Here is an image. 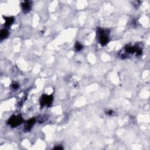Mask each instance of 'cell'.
Wrapping results in <instances>:
<instances>
[{
  "instance_id": "1",
  "label": "cell",
  "mask_w": 150,
  "mask_h": 150,
  "mask_svg": "<svg viewBox=\"0 0 150 150\" xmlns=\"http://www.w3.org/2000/svg\"><path fill=\"white\" fill-rule=\"evenodd\" d=\"M97 34L99 35V41L102 46H104L108 44L109 41V38H108L109 31L99 28L97 29Z\"/></svg>"
},
{
  "instance_id": "2",
  "label": "cell",
  "mask_w": 150,
  "mask_h": 150,
  "mask_svg": "<svg viewBox=\"0 0 150 150\" xmlns=\"http://www.w3.org/2000/svg\"><path fill=\"white\" fill-rule=\"evenodd\" d=\"M23 123V119L21 115H12L8 121V124L11 127H17Z\"/></svg>"
},
{
  "instance_id": "3",
  "label": "cell",
  "mask_w": 150,
  "mask_h": 150,
  "mask_svg": "<svg viewBox=\"0 0 150 150\" xmlns=\"http://www.w3.org/2000/svg\"><path fill=\"white\" fill-rule=\"evenodd\" d=\"M53 101V96L52 95H46L43 94L41 96V100H40V103L42 107L44 106H50L52 104Z\"/></svg>"
},
{
  "instance_id": "4",
  "label": "cell",
  "mask_w": 150,
  "mask_h": 150,
  "mask_svg": "<svg viewBox=\"0 0 150 150\" xmlns=\"http://www.w3.org/2000/svg\"><path fill=\"white\" fill-rule=\"evenodd\" d=\"M35 122H36V120H35V118H31V119H29V120H28L27 121H26V123H25V128H24V130L26 132L29 131H30L31 130V128H32V126L34 125V124H35Z\"/></svg>"
},
{
  "instance_id": "5",
  "label": "cell",
  "mask_w": 150,
  "mask_h": 150,
  "mask_svg": "<svg viewBox=\"0 0 150 150\" xmlns=\"http://www.w3.org/2000/svg\"><path fill=\"white\" fill-rule=\"evenodd\" d=\"M22 8L23 11L25 12H28L30 11L31 8V3L29 1H24L22 3Z\"/></svg>"
},
{
  "instance_id": "6",
  "label": "cell",
  "mask_w": 150,
  "mask_h": 150,
  "mask_svg": "<svg viewBox=\"0 0 150 150\" xmlns=\"http://www.w3.org/2000/svg\"><path fill=\"white\" fill-rule=\"evenodd\" d=\"M5 25L7 27H9L12 24L13 22L14 21V18L13 17H5Z\"/></svg>"
},
{
  "instance_id": "7",
  "label": "cell",
  "mask_w": 150,
  "mask_h": 150,
  "mask_svg": "<svg viewBox=\"0 0 150 150\" xmlns=\"http://www.w3.org/2000/svg\"><path fill=\"white\" fill-rule=\"evenodd\" d=\"M8 36V31L6 29H3L1 31V39H4Z\"/></svg>"
},
{
  "instance_id": "8",
  "label": "cell",
  "mask_w": 150,
  "mask_h": 150,
  "mask_svg": "<svg viewBox=\"0 0 150 150\" xmlns=\"http://www.w3.org/2000/svg\"><path fill=\"white\" fill-rule=\"evenodd\" d=\"M75 48L77 51H80V50H81L83 49V46L81 45V44H80L79 42H77L75 44Z\"/></svg>"
},
{
  "instance_id": "9",
  "label": "cell",
  "mask_w": 150,
  "mask_h": 150,
  "mask_svg": "<svg viewBox=\"0 0 150 150\" xmlns=\"http://www.w3.org/2000/svg\"><path fill=\"white\" fill-rule=\"evenodd\" d=\"M19 87H20L19 84L17 82H14L12 84V88L13 89H15V90H17V89H18Z\"/></svg>"
},
{
  "instance_id": "10",
  "label": "cell",
  "mask_w": 150,
  "mask_h": 150,
  "mask_svg": "<svg viewBox=\"0 0 150 150\" xmlns=\"http://www.w3.org/2000/svg\"><path fill=\"white\" fill-rule=\"evenodd\" d=\"M107 114L109 115H113L114 111L113 110H108L107 112Z\"/></svg>"
},
{
  "instance_id": "11",
  "label": "cell",
  "mask_w": 150,
  "mask_h": 150,
  "mask_svg": "<svg viewBox=\"0 0 150 150\" xmlns=\"http://www.w3.org/2000/svg\"><path fill=\"white\" fill-rule=\"evenodd\" d=\"M55 150H61V149H63V147L61 146L59 147V146H56L54 148Z\"/></svg>"
}]
</instances>
